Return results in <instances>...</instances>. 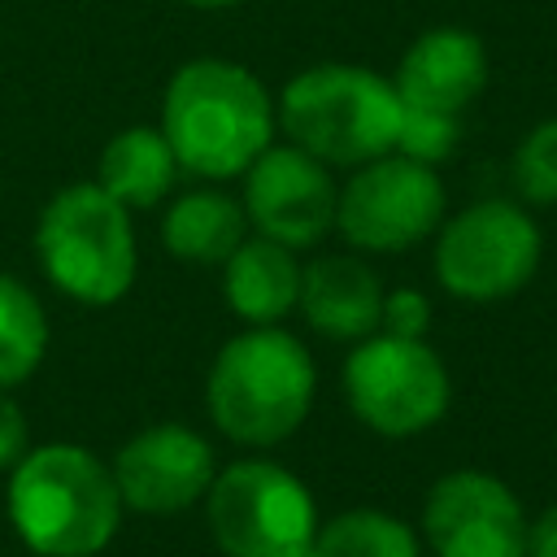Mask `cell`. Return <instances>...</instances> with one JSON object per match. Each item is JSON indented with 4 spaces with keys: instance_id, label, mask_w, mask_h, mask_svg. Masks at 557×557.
<instances>
[{
    "instance_id": "1",
    "label": "cell",
    "mask_w": 557,
    "mask_h": 557,
    "mask_svg": "<svg viewBox=\"0 0 557 557\" xmlns=\"http://www.w3.org/2000/svg\"><path fill=\"white\" fill-rule=\"evenodd\" d=\"M161 135L174 148L178 170L231 178L270 148L274 104L252 70L200 57L174 70L161 100Z\"/></svg>"
},
{
    "instance_id": "2",
    "label": "cell",
    "mask_w": 557,
    "mask_h": 557,
    "mask_svg": "<svg viewBox=\"0 0 557 557\" xmlns=\"http://www.w3.org/2000/svg\"><path fill=\"white\" fill-rule=\"evenodd\" d=\"M113 470L78 444H44L9 470V522L39 557H96L122 522Z\"/></svg>"
},
{
    "instance_id": "3",
    "label": "cell",
    "mask_w": 557,
    "mask_h": 557,
    "mask_svg": "<svg viewBox=\"0 0 557 557\" xmlns=\"http://www.w3.org/2000/svg\"><path fill=\"white\" fill-rule=\"evenodd\" d=\"M313 357L309 348L274 326H248L235 339H226L213 357L205 400L213 426L244 444V448H270L283 444L313 405Z\"/></svg>"
},
{
    "instance_id": "4",
    "label": "cell",
    "mask_w": 557,
    "mask_h": 557,
    "mask_svg": "<svg viewBox=\"0 0 557 557\" xmlns=\"http://www.w3.org/2000/svg\"><path fill=\"white\" fill-rule=\"evenodd\" d=\"M405 104L392 78L361 65H313L278 96V126L322 165H366L396 152Z\"/></svg>"
},
{
    "instance_id": "5",
    "label": "cell",
    "mask_w": 557,
    "mask_h": 557,
    "mask_svg": "<svg viewBox=\"0 0 557 557\" xmlns=\"http://www.w3.org/2000/svg\"><path fill=\"white\" fill-rule=\"evenodd\" d=\"M35 252L57 292L78 305H113L135 283V231L131 209L100 183L61 187L35 226Z\"/></svg>"
},
{
    "instance_id": "6",
    "label": "cell",
    "mask_w": 557,
    "mask_h": 557,
    "mask_svg": "<svg viewBox=\"0 0 557 557\" xmlns=\"http://www.w3.org/2000/svg\"><path fill=\"white\" fill-rule=\"evenodd\" d=\"M205 513L226 557H305L318 535L309 487L278 461H235L213 474Z\"/></svg>"
},
{
    "instance_id": "7",
    "label": "cell",
    "mask_w": 557,
    "mask_h": 557,
    "mask_svg": "<svg viewBox=\"0 0 557 557\" xmlns=\"http://www.w3.org/2000/svg\"><path fill=\"white\" fill-rule=\"evenodd\" d=\"M344 396L357 422L387 440H409L444 418L453 383L435 348L374 331L344 361Z\"/></svg>"
},
{
    "instance_id": "8",
    "label": "cell",
    "mask_w": 557,
    "mask_h": 557,
    "mask_svg": "<svg viewBox=\"0 0 557 557\" xmlns=\"http://www.w3.org/2000/svg\"><path fill=\"white\" fill-rule=\"evenodd\" d=\"M540 265V226L513 200H479L440 226L435 278L448 296L492 305L531 283Z\"/></svg>"
},
{
    "instance_id": "9",
    "label": "cell",
    "mask_w": 557,
    "mask_h": 557,
    "mask_svg": "<svg viewBox=\"0 0 557 557\" xmlns=\"http://www.w3.org/2000/svg\"><path fill=\"white\" fill-rule=\"evenodd\" d=\"M444 218V183L435 165H422L405 152H383L339 187L335 226L352 248L400 252L426 239Z\"/></svg>"
},
{
    "instance_id": "10",
    "label": "cell",
    "mask_w": 557,
    "mask_h": 557,
    "mask_svg": "<svg viewBox=\"0 0 557 557\" xmlns=\"http://www.w3.org/2000/svg\"><path fill=\"white\" fill-rule=\"evenodd\" d=\"M422 540L435 557H527V513L496 474L453 470L426 492Z\"/></svg>"
},
{
    "instance_id": "11",
    "label": "cell",
    "mask_w": 557,
    "mask_h": 557,
    "mask_svg": "<svg viewBox=\"0 0 557 557\" xmlns=\"http://www.w3.org/2000/svg\"><path fill=\"white\" fill-rule=\"evenodd\" d=\"M335 200L339 187L331 183V165H322L296 144H270L244 170V218L248 226H257V235L274 244H318L335 226Z\"/></svg>"
},
{
    "instance_id": "12",
    "label": "cell",
    "mask_w": 557,
    "mask_h": 557,
    "mask_svg": "<svg viewBox=\"0 0 557 557\" xmlns=\"http://www.w3.org/2000/svg\"><path fill=\"white\" fill-rule=\"evenodd\" d=\"M109 470H113V483L126 509L170 518V513L191 509L209 492L218 474V457H213V444L196 435L191 426L157 422V426L135 431L117 448Z\"/></svg>"
},
{
    "instance_id": "13",
    "label": "cell",
    "mask_w": 557,
    "mask_h": 557,
    "mask_svg": "<svg viewBox=\"0 0 557 557\" xmlns=\"http://www.w3.org/2000/svg\"><path fill=\"white\" fill-rule=\"evenodd\" d=\"M392 87L400 104L413 113L461 117V109L474 104L479 91L487 87V52L470 30H457V26L426 30L400 57Z\"/></svg>"
},
{
    "instance_id": "14",
    "label": "cell",
    "mask_w": 557,
    "mask_h": 557,
    "mask_svg": "<svg viewBox=\"0 0 557 557\" xmlns=\"http://www.w3.org/2000/svg\"><path fill=\"white\" fill-rule=\"evenodd\" d=\"M300 313L326 339H366L383 318L379 274L357 257H318L300 270Z\"/></svg>"
},
{
    "instance_id": "15",
    "label": "cell",
    "mask_w": 557,
    "mask_h": 557,
    "mask_svg": "<svg viewBox=\"0 0 557 557\" xmlns=\"http://www.w3.org/2000/svg\"><path fill=\"white\" fill-rule=\"evenodd\" d=\"M222 292L226 305L248 322V326H274L283 313L296 309L300 300V265L287 244H274L265 235L244 239L226 261Z\"/></svg>"
},
{
    "instance_id": "16",
    "label": "cell",
    "mask_w": 557,
    "mask_h": 557,
    "mask_svg": "<svg viewBox=\"0 0 557 557\" xmlns=\"http://www.w3.org/2000/svg\"><path fill=\"white\" fill-rule=\"evenodd\" d=\"M244 231H248L244 205L218 187L183 191L161 218V239L170 257L191 265H222L244 244Z\"/></svg>"
},
{
    "instance_id": "17",
    "label": "cell",
    "mask_w": 557,
    "mask_h": 557,
    "mask_svg": "<svg viewBox=\"0 0 557 557\" xmlns=\"http://www.w3.org/2000/svg\"><path fill=\"white\" fill-rule=\"evenodd\" d=\"M174 178H178V161L161 126H126L100 152L96 183L126 209H152L157 200L170 196Z\"/></svg>"
},
{
    "instance_id": "18",
    "label": "cell",
    "mask_w": 557,
    "mask_h": 557,
    "mask_svg": "<svg viewBox=\"0 0 557 557\" xmlns=\"http://www.w3.org/2000/svg\"><path fill=\"white\" fill-rule=\"evenodd\" d=\"M44 352H48V318L39 296L13 274H0V387L9 392L22 379H30Z\"/></svg>"
},
{
    "instance_id": "19",
    "label": "cell",
    "mask_w": 557,
    "mask_h": 557,
    "mask_svg": "<svg viewBox=\"0 0 557 557\" xmlns=\"http://www.w3.org/2000/svg\"><path fill=\"white\" fill-rule=\"evenodd\" d=\"M309 557H422L418 535L383 509H348L318 527Z\"/></svg>"
},
{
    "instance_id": "20",
    "label": "cell",
    "mask_w": 557,
    "mask_h": 557,
    "mask_svg": "<svg viewBox=\"0 0 557 557\" xmlns=\"http://www.w3.org/2000/svg\"><path fill=\"white\" fill-rule=\"evenodd\" d=\"M513 191L527 205H557V117L531 126L513 148Z\"/></svg>"
},
{
    "instance_id": "21",
    "label": "cell",
    "mask_w": 557,
    "mask_h": 557,
    "mask_svg": "<svg viewBox=\"0 0 557 557\" xmlns=\"http://www.w3.org/2000/svg\"><path fill=\"white\" fill-rule=\"evenodd\" d=\"M457 148V117H440V113H413L405 109L400 135H396V152L422 161V165H440L448 161Z\"/></svg>"
},
{
    "instance_id": "22",
    "label": "cell",
    "mask_w": 557,
    "mask_h": 557,
    "mask_svg": "<svg viewBox=\"0 0 557 557\" xmlns=\"http://www.w3.org/2000/svg\"><path fill=\"white\" fill-rule=\"evenodd\" d=\"M431 322V305L422 292L413 287H396V292H383V318H379V331L387 335H405V339H422Z\"/></svg>"
},
{
    "instance_id": "23",
    "label": "cell",
    "mask_w": 557,
    "mask_h": 557,
    "mask_svg": "<svg viewBox=\"0 0 557 557\" xmlns=\"http://www.w3.org/2000/svg\"><path fill=\"white\" fill-rule=\"evenodd\" d=\"M22 453H26V413L0 387V470H13Z\"/></svg>"
},
{
    "instance_id": "24",
    "label": "cell",
    "mask_w": 557,
    "mask_h": 557,
    "mask_svg": "<svg viewBox=\"0 0 557 557\" xmlns=\"http://www.w3.org/2000/svg\"><path fill=\"white\" fill-rule=\"evenodd\" d=\"M527 557H557V505L527 522Z\"/></svg>"
},
{
    "instance_id": "25",
    "label": "cell",
    "mask_w": 557,
    "mask_h": 557,
    "mask_svg": "<svg viewBox=\"0 0 557 557\" xmlns=\"http://www.w3.org/2000/svg\"><path fill=\"white\" fill-rule=\"evenodd\" d=\"M196 9H231V4H244V0H187Z\"/></svg>"
},
{
    "instance_id": "26",
    "label": "cell",
    "mask_w": 557,
    "mask_h": 557,
    "mask_svg": "<svg viewBox=\"0 0 557 557\" xmlns=\"http://www.w3.org/2000/svg\"><path fill=\"white\" fill-rule=\"evenodd\" d=\"M305 557H309V553H305Z\"/></svg>"
}]
</instances>
